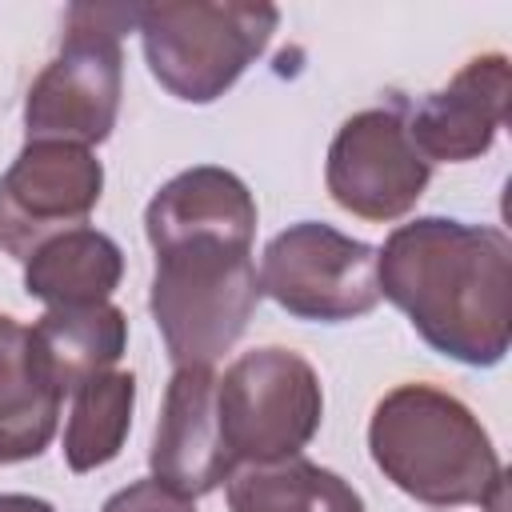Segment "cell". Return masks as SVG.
Instances as JSON below:
<instances>
[{
    "label": "cell",
    "mask_w": 512,
    "mask_h": 512,
    "mask_svg": "<svg viewBox=\"0 0 512 512\" xmlns=\"http://www.w3.org/2000/svg\"><path fill=\"white\" fill-rule=\"evenodd\" d=\"M428 180L432 164L420 156L400 108L352 112L328 144V196L368 224H392L408 216Z\"/></svg>",
    "instance_id": "obj_8"
},
{
    "label": "cell",
    "mask_w": 512,
    "mask_h": 512,
    "mask_svg": "<svg viewBox=\"0 0 512 512\" xmlns=\"http://www.w3.org/2000/svg\"><path fill=\"white\" fill-rule=\"evenodd\" d=\"M32 340L56 376L64 392H72L80 380L108 372L124 348H128V316L112 304H68V308H44V316L32 324Z\"/></svg>",
    "instance_id": "obj_16"
},
{
    "label": "cell",
    "mask_w": 512,
    "mask_h": 512,
    "mask_svg": "<svg viewBox=\"0 0 512 512\" xmlns=\"http://www.w3.org/2000/svg\"><path fill=\"white\" fill-rule=\"evenodd\" d=\"M260 292L296 320L344 324L380 304L376 248L320 220L276 232L260 256Z\"/></svg>",
    "instance_id": "obj_7"
},
{
    "label": "cell",
    "mask_w": 512,
    "mask_h": 512,
    "mask_svg": "<svg viewBox=\"0 0 512 512\" xmlns=\"http://www.w3.org/2000/svg\"><path fill=\"white\" fill-rule=\"evenodd\" d=\"M508 84L512 72L504 52L472 56L444 88L428 92L412 112L408 132L420 156L428 164L480 160L496 144V132L508 120Z\"/></svg>",
    "instance_id": "obj_11"
},
{
    "label": "cell",
    "mask_w": 512,
    "mask_h": 512,
    "mask_svg": "<svg viewBox=\"0 0 512 512\" xmlns=\"http://www.w3.org/2000/svg\"><path fill=\"white\" fill-rule=\"evenodd\" d=\"M280 12L248 0L140 4L136 32L156 84L184 104L220 100L268 48Z\"/></svg>",
    "instance_id": "obj_5"
},
{
    "label": "cell",
    "mask_w": 512,
    "mask_h": 512,
    "mask_svg": "<svg viewBox=\"0 0 512 512\" xmlns=\"http://www.w3.org/2000/svg\"><path fill=\"white\" fill-rule=\"evenodd\" d=\"M100 512H196V500L148 476V480H132L128 488L112 492Z\"/></svg>",
    "instance_id": "obj_18"
},
{
    "label": "cell",
    "mask_w": 512,
    "mask_h": 512,
    "mask_svg": "<svg viewBox=\"0 0 512 512\" xmlns=\"http://www.w3.org/2000/svg\"><path fill=\"white\" fill-rule=\"evenodd\" d=\"M136 28V8L72 4L64 40L24 96L28 140H60L96 148L112 136L124 96L120 36Z\"/></svg>",
    "instance_id": "obj_4"
},
{
    "label": "cell",
    "mask_w": 512,
    "mask_h": 512,
    "mask_svg": "<svg viewBox=\"0 0 512 512\" xmlns=\"http://www.w3.org/2000/svg\"><path fill=\"white\" fill-rule=\"evenodd\" d=\"M372 464L404 496L432 508L504 512V464L476 412L444 388L396 384L368 420Z\"/></svg>",
    "instance_id": "obj_2"
},
{
    "label": "cell",
    "mask_w": 512,
    "mask_h": 512,
    "mask_svg": "<svg viewBox=\"0 0 512 512\" xmlns=\"http://www.w3.org/2000/svg\"><path fill=\"white\" fill-rule=\"evenodd\" d=\"M380 296L416 336L468 368H496L512 344V240L504 228L416 216L376 248Z\"/></svg>",
    "instance_id": "obj_1"
},
{
    "label": "cell",
    "mask_w": 512,
    "mask_h": 512,
    "mask_svg": "<svg viewBox=\"0 0 512 512\" xmlns=\"http://www.w3.org/2000/svg\"><path fill=\"white\" fill-rule=\"evenodd\" d=\"M228 512H364V496L332 468L304 456L236 464L224 476Z\"/></svg>",
    "instance_id": "obj_15"
},
{
    "label": "cell",
    "mask_w": 512,
    "mask_h": 512,
    "mask_svg": "<svg viewBox=\"0 0 512 512\" xmlns=\"http://www.w3.org/2000/svg\"><path fill=\"white\" fill-rule=\"evenodd\" d=\"M104 192V164L92 148L28 140L0 176V248L28 260L44 240L80 228Z\"/></svg>",
    "instance_id": "obj_9"
},
{
    "label": "cell",
    "mask_w": 512,
    "mask_h": 512,
    "mask_svg": "<svg viewBox=\"0 0 512 512\" xmlns=\"http://www.w3.org/2000/svg\"><path fill=\"white\" fill-rule=\"evenodd\" d=\"M0 512H56V508L28 492H0Z\"/></svg>",
    "instance_id": "obj_19"
},
{
    "label": "cell",
    "mask_w": 512,
    "mask_h": 512,
    "mask_svg": "<svg viewBox=\"0 0 512 512\" xmlns=\"http://www.w3.org/2000/svg\"><path fill=\"white\" fill-rule=\"evenodd\" d=\"M148 468L160 484L180 496H208L232 472V456L224 448L220 412H216V372L212 368H176L160 420L148 448Z\"/></svg>",
    "instance_id": "obj_10"
},
{
    "label": "cell",
    "mask_w": 512,
    "mask_h": 512,
    "mask_svg": "<svg viewBox=\"0 0 512 512\" xmlns=\"http://www.w3.org/2000/svg\"><path fill=\"white\" fill-rule=\"evenodd\" d=\"M260 296L248 244L180 240L156 248L148 312L176 368H212L244 336Z\"/></svg>",
    "instance_id": "obj_3"
},
{
    "label": "cell",
    "mask_w": 512,
    "mask_h": 512,
    "mask_svg": "<svg viewBox=\"0 0 512 512\" xmlns=\"http://www.w3.org/2000/svg\"><path fill=\"white\" fill-rule=\"evenodd\" d=\"M216 412L224 448L236 464H272L300 456L324 420L316 368L292 348H252L216 376Z\"/></svg>",
    "instance_id": "obj_6"
},
{
    "label": "cell",
    "mask_w": 512,
    "mask_h": 512,
    "mask_svg": "<svg viewBox=\"0 0 512 512\" xmlns=\"http://www.w3.org/2000/svg\"><path fill=\"white\" fill-rule=\"evenodd\" d=\"M64 388L48 372L32 328L0 312V464L36 460L60 424Z\"/></svg>",
    "instance_id": "obj_13"
},
{
    "label": "cell",
    "mask_w": 512,
    "mask_h": 512,
    "mask_svg": "<svg viewBox=\"0 0 512 512\" xmlns=\"http://www.w3.org/2000/svg\"><path fill=\"white\" fill-rule=\"evenodd\" d=\"M144 236L152 252L180 240H232L252 248L256 200L236 172L220 164H196L156 188L144 208Z\"/></svg>",
    "instance_id": "obj_12"
},
{
    "label": "cell",
    "mask_w": 512,
    "mask_h": 512,
    "mask_svg": "<svg viewBox=\"0 0 512 512\" xmlns=\"http://www.w3.org/2000/svg\"><path fill=\"white\" fill-rule=\"evenodd\" d=\"M124 252L100 228H68L44 240L24 260V292L36 296L44 308L68 304H100L120 288Z\"/></svg>",
    "instance_id": "obj_14"
},
{
    "label": "cell",
    "mask_w": 512,
    "mask_h": 512,
    "mask_svg": "<svg viewBox=\"0 0 512 512\" xmlns=\"http://www.w3.org/2000/svg\"><path fill=\"white\" fill-rule=\"evenodd\" d=\"M136 408L132 372H96L72 388V408L64 424V464L72 472H96L112 464L128 440Z\"/></svg>",
    "instance_id": "obj_17"
}]
</instances>
